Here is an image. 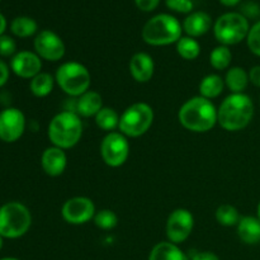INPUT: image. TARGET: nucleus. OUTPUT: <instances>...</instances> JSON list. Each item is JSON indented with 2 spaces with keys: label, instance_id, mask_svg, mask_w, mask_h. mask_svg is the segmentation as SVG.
<instances>
[{
  "label": "nucleus",
  "instance_id": "423d86ee",
  "mask_svg": "<svg viewBox=\"0 0 260 260\" xmlns=\"http://www.w3.org/2000/svg\"><path fill=\"white\" fill-rule=\"evenodd\" d=\"M55 80L63 93L79 98L90 88L91 76L83 63L69 61L58 66Z\"/></svg>",
  "mask_w": 260,
  "mask_h": 260
},
{
  "label": "nucleus",
  "instance_id": "bb28decb",
  "mask_svg": "<svg viewBox=\"0 0 260 260\" xmlns=\"http://www.w3.org/2000/svg\"><path fill=\"white\" fill-rule=\"evenodd\" d=\"M177 52L184 60L192 61L200 56L201 46L194 38L187 36V37H182L177 42Z\"/></svg>",
  "mask_w": 260,
  "mask_h": 260
},
{
  "label": "nucleus",
  "instance_id": "58836bf2",
  "mask_svg": "<svg viewBox=\"0 0 260 260\" xmlns=\"http://www.w3.org/2000/svg\"><path fill=\"white\" fill-rule=\"evenodd\" d=\"M5 28H7V20H5L4 15L0 13V36L4 35V30Z\"/></svg>",
  "mask_w": 260,
  "mask_h": 260
},
{
  "label": "nucleus",
  "instance_id": "9b49d317",
  "mask_svg": "<svg viewBox=\"0 0 260 260\" xmlns=\"http://www.w3.org/2000/svg\"><path fill=\"white\" fill-rule=\"evenodd\" d=\"M95 206L88 197H73L63 203L61 208L62 218L70 225H84L95 216Z\"/></svg>",
  "mask_w": 260,
  "mask_h": 260
},
{
  "label": "nucleus",
  "instance_id": "f03ea898",
  "mask_svg": "<svg viewBox=\"0 0 260 260\" xmlns=\"http://www.w3.org/2000/svg\"><path fill=\"white\" fill-rule=\"evenodd\" d=\"M178 119L188 131L208 132L217 123V109L210 99L201 95L193 96L180 107Z\"/></svg>",
  "mask_w": 260,
  "mask_h": 260
},
{
  "label": "nucleus",
  "instance_id": "f704fd0d",
  "mask_svg": "<svg viewBox=\"0 0 260 260\" xmlns=\"http://www.w3.org/2000/svg\"><path fill=\"white\" fill-rule=\"evenodd\" d=\"M190 260H220L218 255L212 251H196L189 256Z\"/></svg>",
  "mask_w": 260,
  "mask_h": 260
},
{
  "label": "nucleus",
  "instance_id": "473e14b6",
  "mask_svg": "<svg viewBox=\"0 0 260 260\" xmlns=\"http://www.w3.org/2000/svg\"><path fill=\"white\" fill-rule=\"evenodd\" d=\"M241 14L246 19H255L260 17V5L255 2H246L241 5Z\"/></svg>",
  "mask_w": 260,
  "mask_h": 260
},
{
  "label": "nucleus",
  "instance_id": "6e6552de",
  "mask_svg": "<svg viewBox=\"0 0 260 260\" xmlns=\"http://www.w3.org/2000/svg\"><path fill=\"white\" fill-rule=\"evenodd\" d=\"M154 122V109L145 102L127 107L119 117V131L126 137H140L146 134Z\"/></svg>",
  "mask_w": 260,
  "mask_h": 260
},
{
  "label": "nucleus",
  "instance_id": "412c9836",
  "mask_svg": "<svg viewBox=\"0 0 260 260\" xmlns=\"http://www.w3.org/2000/svg\"><path fill=\"white\" fill-rule=\"evenodd\" d=\"M249 73L244 68L234 66L230 68L226 73L225 84L231 93H244L249 85Z\"/></svg>",
  "mask_w": 260,
  "mask_h": 260
},
{
  "label": "nucleus",
  "instance_id": "cd10ccee",
  "mask_svg": "<svg viewBox=\"0 0 260 260\" xmlns=\"http://www.w3.org/2000/svg\"><path fill=\"white\" fill-rule=\"evenodd\" d=\"M216 220L220 225L226 226V228H231V226H236L240 221V215H239L238 208L234 207L233 205H221L220 207L216 210Z\"/></svg>",
  "mask_w": 260,
  "mask_h": 260
},
{
  "label": "nucleus",
  "instance_id": "a878e982",
  "mask_svg": "<svg viewBox=\"0 0 260 260\" xmlns=\"http://www.w3.org/2000/svg\"><path fill=\"white\" fill-rule=\"evenodd\" d=\"M37 22L29 17H18L10 24V30L14 36L27 38L37 32Z\"/></svg>",
  "mask_w": 260,
  "mask_h": 260
},
{
  "label": "nucleus",
  "instance_id": "4468645a",
  "mask_svg": "<svg viewBox=\"0 0 260 260\" xmlns=\"http://www.w3.org/2000/svg\"><path fill=\"white\" fill-rule=\"evenodd\" d=\"M10 69L19 78L33 79L41 73L42 61L36 52L20 51L13 56L12 61H10Z\"/></svg>",
  "mask_w": 260,
  "mask_h": 260
},
{
  "label": "nucleus",
  "instance_id": "4be33fe9",
  "mask_svg": "<svg viewBox=\"0 0 260 260\" xmlns=\"http://www.w3.org/2000/svg\"><path fill=\"white\" fill-rule=\"evenodd\" d=\"M225 88V79L217 74H210L205 76L200 83V94L206 99L217 98Z\"/></svg>",
  "mask_w": 260,
  "mask_h": 260
},
{
  "label": "nucleus",
  "instance_id": "5701e85b",
  "mask_svg": "<svg viewBox=\"0 0 260 260\" xmlns=\"http://www.w3.org/2000/svg\"><path fill=\"white\" fill-rule=\"evenodd\" d=\"M55 78L48 73H42L41 71L38 75L30 79L29 89L30 93L37 98H45L51 91L53 90V85H55Z\"/></svg>",
  "mask_w": 260,
  "mask_h": 260
},
{
  "label": "nucleus",
  "instance_id": "6ab92c4d",
  "mask_svg": "<svg viewBox=\"0 0 260 260\" xmlns=\"http://www.w3.org/2000/svg\"><path fill=\"white\" fill-rule=\"evenodd\" d=\"M238 228V235L244 244L256 245L260 243V220L254 216H244L240 218Z\"/></svg>",
  "mask_w": 260,
  "mask_h": 260
},
{
  "label": "nucleus",
  "instance_id": "7ed1b4c3",
  "mask_svg": "<svg viewBox=\"0 0 260 260\" xmlns=\"http://www.w3.org/2000/svg\"><path fill=\"white\" fill-rule=\"evenodd\" d=\"M52 146L62 150L71 149L83 136V122L75 111H63L50 121L47 129Z\"/></svg>",
  "mask_w": 260,
  "mask_h": 260
},
{
  "label": "nucleus",
  "instance_id": "0eeeda50",
  "mask_svg": "<svg viewBox=\"0 0 260 260\" xmlns=\"http://www.w3.org/2000/svg\"><path fill=\"white\" fill-rule=\"evenodd\" d=\"M250 30L249 19L241 13H225L213 24L216 40L223 46H234L246 40Z\"/></svg>",
  "mask_w": 260,
  "mask_h": 260
},
{
  "label": "nucleus",
  "instance_id": "c85d7f7f",
  "mask_svg": "<svg viewBox=\"0 0 260 260\" xmlns=\"http://www.w3.org/2000/svg\"><path fill=\"white\" fill-rule=\"evenodd\" d=\"M93 221L96 228L102 230H112L118 223V217L112 210H101L95 213Z\"/></svg>",
  "mask_w": 260,
  "mask_h": 260
},
{
  "label": "nucleus",
  "instance_id": "ea45409f",
  "mask_svg": "<svg viewBox=\"0 0 260 260\" xmlns=\"http://www.w3.org/2000/svg\"><path fill=\"white\" fill-rule=\"evenodd\" d=\"M256 217H258L260 220V202H259L258 207H256Z\"/></svg>",
  "mask_w": 260,
  "mask_h": 260
},
{
  "label": "nucleus",
  "instance_id": "f257e3e1",
  "mask_svg": "<svg viewBox=\"0 0 260 260\" xmlns=\"http://www.w3.org/2000/svg\"><path fill=\"white\" fill-rule=\"evenodd\" d=\"M254 117V103L245 93H231L217 109V123L230 132L241 131Z\"/></svg>",
  "mask_w": 260,
  "mask_h": 260
},
{
  "label": "nucleus",
  "instance_id": "2eb2a0df",
  "mask_svg": "<svg viewBox=\"0 0 260 260\" xmlns=\"http://www.w3.org/2000/svg\"><path fill=\"white\" fill-rule=\"evenodd\" d=\"M41 165L43 172L50 177L61 175L68 167V156L65 150L56 146L47 147L41 156Z\"/></svg>",
  "mask_w": 260,
  "mask_h": 260
},
{
  "label": "nucleus",
  "instance_id": "4c0bfd02",
  "mask_svg": "<svg viewBox=\"0 0 260 260\" xmlns=\"http://www.w3.org/2000/svg\"><path fill=\"white\" fill-rule=\"evenodd\" d=\"M241 0H220L221 4H223L225 7H235V5L240 4Z\"/></svg>",
  "mask_w": 260,
  "mask_h": 260
},
{
  "label": "nucleus",
  "instance_id": "39448f33",
  "mask_svg": "<svg viewBox=\"0 0 260 260\" xmlns=\"http://www.w3.org/2000/svg\"><path fill=\"white\" fill-rule=\"evenodd\" d=\"M32 223L29 210L20 202H8L0 207V236L18 239L28 233Z\"/></svg>",
  "mask_w": 260,
  "mask_h": 260
},
{
  "label": "nucleus",
  "instance_id": "20e7f679",
  "mask_svg": "<svg viewBox=\"0 0 260 260\" xmlns=\"http://www.w3.org/2000/svg\"><path fill=\"white\" fill-rule=\"evenodd\" d=\"M142 40L150 46H168L182 38V24L170 14H157L145 23Z\"/></svg>",
  "mask_w": 260,
  "mask_h": 260
},
{
  "label": "nucleus",
  "instance_id": "f3484780",
  "mask_svg": "<svg viewBox=\"0 0 260 260\" xmlns=\"http://www.w3.org/2000/svg\"><path fill=\"white\" fill-rule=\"evenodd\" d=\"M211 27H212V19L206 12H193L183 22V29L192 38L206 35Z\"/></svg>",
  "mask_w": 260,
  "mask_h": 260
},
{
  "label": "nucleus",
  "instance_id": "f8f14e48",
  "mask_svg": "<svg viewBox=\"0 0 260 260\" xmlns=\"http://www.w3.org/2000/svg\"><path fill=\"white\" fill-rule=\"evenodd\" d=\"M33 46H35L36 53L46 61L56 62L65 56L66 47L62 38L50 29L41 30L36 36Z\"/></svg>",
  "mask_w": 260,
  "mask_h": 260
},
{
  "label": "nucleus",
  "instance_id": "dca6fc26",
  "mask_svg": "<svg viewBox=\"0 0 260 260\" xmlns=\"http://www.w3.org/2000/svg\"><path fill=\"white\" fill-rule=\"evenodd\" d=\"M155 71L154 58L146 52H137L129 60V73L137 83H147Z\"/></svg>",
  "mask_w": 260,
  "mask_h": 260
},
{
  "label": "nucleus",
  "instance_id": "393cba45",
  "mask_svg": "<svg viewBox=\"0 0 260 260\" xmlns=\"http://www.w3.org/2000/svg\"><path fill=\"white\" fill-rule=\"evenodd\" d=\"M94 118H95L96 126L104 131L113 132V129L119 126L118 113L116 112V109L109 108V107H103Z\"/></svg>",
  "mask_w": 260,
  "mask_h": 260
},
{
  "label": "nucleus",
  "instance_id": "a211bd4d",
  "mask_svg": "<svg viewBox=\"0 0 260 260\" xmlns=\"http://www.w3.org/2000/svg\"><path fill=\"white\" fill-rule=\"evenodd\" d=\"M103 108V99L99 93L88 90L78 98L75 103V112L81 117H95L98 112Z\"/></svg>",
  "mask_w": 260,
  "mask_h": 260
},
{
  "label": "nucleus",
  "instance_id": "a19ab883",
  "mask_svg": "<svg viewBox=\"0 0 260 260\" xmlns=\"http://www.w3.org/2000/svg\"><path fill=\"white\" fill-rule=\"evenodd\" d=\"M0 260H19V259H17V258H3Z\"/></svg>",
  "mask_w": 260,
  "mask_h": 260
},
{
  "label": "nucleus",
  "instance_id": "c9c22d12",
  "mask_svg": "<svg viewBox=\"0 0 260 260\" xmlns=\"http://www.w3.org/2000/svg\"><path fill=\"white\" fill-rule=\"evenodd\" d=\"M249 81L256 88H260V65H255L249 70Z\"/></svg>",
  "mask_w": 260,
  "mask_h": 260
},
{
  "label": "nucleus",
  "instance_id": "b1692460",
  "mask_svg": "<svg viewBox=\"0 0 260 260\" xmlns=\"http://www.w3.org/2000/svg\"><path fill=\"white\" fill-rule=\"evenodd\" d=\"M231 61H233V52H231V50L228 46H217L210 53L211 66L218 71L226 70V69L230 68Z\"/></svg>",
  "mask_w": 260,
  "mask_h": 260
},
{
  "label": "nucleus",
  "instance_id": "79ce46f5",
  "mask_svg": "<svg viewBox=\"0 0 260 260\" xmlns=\"http://www.w3.org/2000/svg\"><path fill=\"white\" fill-rule=\"evenodd\" d=\"M2 248H3V238L0 236V250H2Z\"/></svg>",
  "mask_w": 260,
  "mask_h": 260
},
{
  "label": "nucleus",
  "instance_id": "9d476101",
  "mask_svg": "<svg viewBox=\"0 0 260 260\" xmlns=\"http://www.w3.org/2000/svg\"><path fill=\"white\" fill-rule=\"evenodd\" d=\"M194 228V217L185 208H177L169 215L167 221L168 240L173 244H182L187 240Z\"/></svg>",
  "mask_w": 260,
  "mask_h": 260
},
{
  "label": "nucleus",
  "instance_id": "e433bc0d",
  "mask_svg": "<svg viewBox=\"0 0 260 260\" xmlns=\"http://www.w3.org/2000/svg\"><path fill=\"white\" fill-rule=\"evenodd\" d=\"M8 80H9V68H8L7 63L0 58V88L4 86Z\"/></svg>",
  "mask_w": 260,
  "mask_h": 260
},
{
  "label": "nucleus",
  "instance_id": "7c9ffc66",
  "mask_svg": "<svg viewBox=\"0 0 260 260\" xmlns=\"http://www.w3.org/2000/svg\"><path fill=\"white\" fill-rule=\"evenodd\" d=\"M17 51V43L10 36H0V56L3 57H9L14 56Z\"/></svg>",
  "mask_w": 260,
  "mask_h": 260
},
{
  "label": "nucleus",
  "instance_id": "aec40b11",
  "mask_svg": "<svg viewBox=\"0 0 260 260\" xmlns=\"http://www.w3.org/2000/svg\"><path fill=\"white\" fill-rule=\"evenodd\" d=\"M149 260H190L189 256L177 245L170 241L157 243L150 251Z\"/></svg>",
  "mask_w": 260,
  "mask_h": 260
},
{
  "label": "nucleus",
  "instance_id": "72a5a7b5",
  "mask_svg": "<svg viewBox=\"0 0 260 260\" xmlns=\"http://www.w3.org/2000/svg\"><path fill=\"white\" fill-rule=\"evenodd\" d=\"M160 0H135V4L142 12H152L156 9Z\"/></svg>",
  "mask_w": 260,
  "mask_h": 260
},
{
  "label": "nucleus",
  "instance_id": "2f4dec72",
  "mask_svg": "<svg viewBox=\"0 0 260 260\" xmlns=\"http://www.w3.org/2000/svg\"><path fill=\"white\" fill-rule=\"evenodd\" d=\"M165 4L173 12L183 13V14H188L193 10L192 0H165Z\"/></svg>",
  "mask_w": 260,
  "mask_h": 260
},
{
  "label": "nucleus",
  "instance_id": "ddd939ff",
  "mask_svg": "<svg viewBox=\"0 0 260 260\" xmlns=\"http://www.w3.org/2000/svg\"><path fill=\"white\" fill-rule=\"evenodd\" d=\"M25 129V117L18 108H7L0 113V140L8 144L18 141Z\"/></svg>",
  "mask_w": 260,
  "mask_h": 260
},
{
  "label": "nucleus",
  "instance_id": "1a4fd4ad",
  "mask_svg": "<svg viewBox=\"0 0 260 260\" xmlns=\"http://www.w3.org/2000/svg\"><path fill=\"white\" fill-rule=\"evenodd\" d=\"M101 155L103 161L111 168L122 167L129 155V142L121 132H109L101 144Z\"/></svg>",
  "mask_w": 260,
  "mask_h": 260
},
{
  "label": "nucleus",
  "instance_id": "c756f323",
  "mask_svg": "<svg viewBox=\"0 0 260 260\" xmlns=\"http://www.w3.org/2000/svg\"><path fill=\"white\" fill-rule=\"evenodd\" d=\"M246 43L251 53L260 57V20L250 27L249 35L246 37Z\"/></svg>",
  "mask_w": 260,
  "mask_h": 260
}]
</instances>
